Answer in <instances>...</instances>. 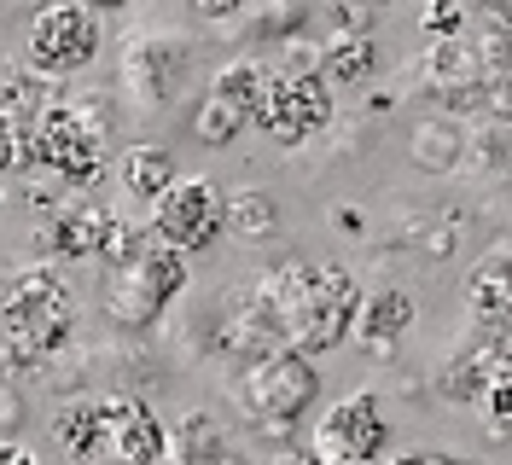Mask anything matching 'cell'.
<instances>
[{
    "mask_svg": "<svg viewBox=\"0 0 512 465\" xmlns=\"http://www.w3.org/2000/svg\"><path fill=\"white\" fill-rule=\"evenodd\" d=\"M210 465H251V454H239V448L227 442V448H222V454H216V460H210Z\"/></svg>",
    "mask_w": 512,
    "mask_h": 465,
    "instance_id": "836d02e7",
    "label": "cell"
},
{
    "mask_svg": "<svg viewBox=\"0 0 512 465\" xmlns=\"http://www.w3.org/2000/svg\"><path fill=\"white\" fill-rule=\"evenodd\" d=\"M192 140H198V146H210V152H222V146H233V140H239V134H245V128H251V111H239V105H233V99H222V93H198V99H192Z\"/></svg>",
    "mask_w": 512,
    "mask_h": 465,
    "instance_id": "603a6c76",
    "label": "cell"
},
{
    "mask_svg": "<svg viewBox=\"0 0 512 465\" xmlns=\"http://www.w3.org/2000/svg\"><path fill=\"white\" fill-rule=\"evenodd\" d=\"M222 204H227V192L210 175H175V186L152 204L146 227L158 233L163 245H175L181 256H198V250H210L222 239Z\"/></svg>",
    "mask_w": 512,
    "mask_h": 465,
    "instance_id": "30bf717a",
    "label": "cell"
},
{
    "mask_svg": "<svg viewBox=\"0 0 512 465\" xmlns=\"http://www.w3.org/2000/svg\"><path fill=\"white\" fill-rule=\"evenodd\" d=\"M227 402L251 419L256 431H274V436H291L309 407L320 402V372H315V355L303 349H268L256 361H239L233 378H227Z\"/></svg>",
    "mask_w": 512,
    "mask_h": 465,
    "instance_id": "277c9868",
    "label": "cell"
},
{
    "mask_svg": "<svg viewBox=\"0 0 512 465\" xmlns=\"http://www.w3.org/2000/svg\"><path fill=\"white\" fill-rule=\"evenodd\" d=\"M222 233L233 245H268V239H280V198L268 186H233L222 204Z\"/></svg>",
    "mask_w": 512,
    "mask_h": 465,
    "instance_id": "44dd1931",
    "label": "cell"
},
{
    "mask_svg": "<svg viewBox=\"0 0 512 465\" xmlns=\"http://www.w3.org/2000/svg\"><path fill=\"white\" fill-rule=\"evenodd\" d=\"M82 320H76V291L59 274V262L18 268V279L0 297V361L18 372L24 384H41V372L76 349Z\"/></svg>",
    "mask_w": 512,
    "mask_h": 465,
    "instance_id": "7a4b0ae2",
    "label": "cell"
},
{
    "mask_svg": "<svg viewBox=\"0 0 512 465\" xmlns=\"http://www.w3.org/2000/svg\"><path fill=\"white\" fill-rule=\"evenodd\" d=\"M105 465H163V419L140 390H99Z\"/></svg>",
    "mask_w": 512,
    "mask_h": 465,
    "instance_id": "8fae6325",
    "label": "cell"
},
{
    "mask_svg": "<svg viewBox=\"0 0 512 465\" xmlns=\"http://www.w3.org/2000/svg\"><path fill=\"white\" fill-rule=\"evenodd\" d=\"M408 157H414V169H425V175H460V163H466V123L448 117V111L419 117L408 128Z\"/></svg>",
    "mask_w": 512,
    "mask_h": 465,
    "instance_id": "ac0fdd59",
    "label": "cell"
},
{
    "mask_svg": "<svg viewBox=\"0 0 512 465\" xmlns=\"http://www.w3.org/2000/svg\"><path fill=\"white\" fill-rule=\"evenodd\" d=\"M0 465H41V460H35L18 436H0Z\"/></svg>",
    "mask_w": 512,
    "mask_h": 465,
    "instance_id": "1f68e13d",
    "label": "cell"
},
{
    "mask_svg": "<svg viewBox=\"0 0 512 465\" xmlns=\"http://www.w3.org/2000/svg\"><path fill=\"white\" fill-rule=\"evenodd\" d=\"M117 210H105L94 198V186H76L64 192L59 204L47 210V227H41V250L47 262H99V245H105V227H111Z\"/></svg>",
    "mask_w": 512,
    "mask_h": 465,
    "instance_id": "7c38bea8",
    "label": "cell"
},
{
    "mask_svg": "<svg viewBox=\"0 0 512 465\" xmlns=\"http://www.w3.org/2000/svg\"><path fill=\"white\" fill-rule=\"evenodd\" d=\"M379 70V35L373 30H332L320 41V76L332 88H367Z\"/></svg>",
    "mask_w": 512,
    "mask_h": 465,
    "instance_id": "ffe728a7",
    "label": "cell"
},
{
    "mask_svg": "<svg viewBox=\"0 0 512 465\" xmlns=\"http://www.w3.org/2000/svg\"><path fill=\"white\" fill-rule=\"evenodd\" d=\"M478 93H483V117H489L495 128H507V123H512V64H495V70H483Z\"/></svg>",
    "mask_w": 512,
    "mask_h": 465,
    "instance_id": "484cf974",
    "label": "cell"
},
{
    "mask_svg": "<svg viewBox=\"0 0 512 465\" xmlns=\"http://www.w3.org/2000/svg\"><path fill=\"white\" fill-rule=\"evenodd\" d=\"M268 70H274V64H262L256 53H239V59H227L222 70L210 76V93L233 99L239 111H256V99H262V82H268Z\"/></svg>",
    "mask_w": 512,
    "mask_h": 465,
    "instance_id": "d4e9b609",
    "label": "cell"
},
{
    "mask_svg": "<svg viewBox=\"0 0 512 465\" xmlns=\"http://www.w3.org/2000/svg\"><path fill=\"white\" fill-rule=\"evenodd\" d=\"M414 291H402V285H379V291H367L361 297V314H355L350 338L367 349V355H390L396 338H408V326H414Z\"/></svg>",
    "mask_w": 512,
    "mask_h": 465,
    "instance_id": "2e32d148",
    "label": "cell"
},
{
    "mask_svg": "<svg viewBox=\"0 0 512 465\" xmlns=\"http://www.w3.org/2000/svg\"><path fill=\"white\" fill-rule=\"evenodd\" d=\"M251 297L280 320L291 349L303 355H326L338 343H350V326L361 314V279L344 262H309V256H286L274 268L251 279Z\"/></svg>",
    "mask_w": 512,
    "mask_h": 465,
    "instance_id": "6da1fadb",
    "label": "cell"
},
{
    "mask_svg": "<svg viewBox=\"0 0 512 465\" xmlns=\"http://www.w3.org/2000/svg\"><path fill=\"white\" fill-rule=\"evenodd\" d=\"M262 465H320V460H315V454H309V448H291V442H286L280 454H268V460H262Z\"/></svg>",
    "mask_w": 512,
    "mask_h": 465,
    "instance_id": "d6a6232c",
    "label": "cell"
},
{
    "mask_svg": "<svg viewBox=\"0 0 512 465\" xmlns=\"http://www.w3.org/2000/svg\"><path fill=\"white\" fill-rule=\"evenodd\" d=\"M245 6H251V0H192V12H198L204 24H239Z\"/></svg>",
    "mask_w": 512,
    "mask_h": 465,
    "instance_id": "f546056e",
    "label": "cell"
},
{
    "mask_svg": "<svg viewBox=\"0 0 512 465\" xmlns=\"http://www.w3.org/2000/svg\"><path fill=\"white\" fill-rule=\"evenodd\" d=\"M507 367H512L507 332H489V326H483L478 343H466L460 355L443 361V372H437V396H448V402H460V407H478L483 390H489Z\"/></svg>",
    "mask_w": 512,
    "mask_h": 465,
    "instance_id": "5bb4252c",
    "label": "cell"
},
{
    "mask_svg": "<svg viewBox=\"0 0 512 465\" xmlns=\"http://www.w3.org/2000/svg\"><path fill=\"white\" fill-rule=\"evenodd\" d=\"M390 448V419L373 390H350L326 407L309 431V454L320 465H373Z\"/></svg>",
    "mask_w": 512,
    "mask_h": 465,
    "instance_id": "9c48e42d",
    "label": "cell"
},
{
    "mask_svg": "<svg viewBox=\"0 0 512 465\" xmlns=\"http://www.w3.org/2000/svg\"><path fill=\"white\" fill-rule=\"evenodd\" d=\"M419 30L431 35V41L460 35L466 30V0H425V6H419Z\"/></svg>",
    "mask_w": 512,
    "mask_h": 465,
    "instance_id": "83f0119b",
    "label": "cell"
},
{
    "mask_svg": "<svg viewBox=\"0 0 512 465\" xmlns=\"http://www.w3.org/2000/svg\"><path fill=\"white\" fill-rule=\"evenodd\" d=\"M30 419V384L0 361V431H18Z\"/></svg>",
    "mask_w": 512,
    "mask_h": 465,
    "instance_id": "4316f807",
    "label": "cell"
},
{
    "mask_svg": "<svg viewBox=\"0 0 512 465\" xmlns=\"http://www.w3.org/2000/svg\"><path fill=\"white\" fill-rule=\"evenodd\" d=\"M460 303L489 332H507L512 326V233H495L472 256V268L460 279Z\"/></svg>",
    "mask_w": 512,
    "mask_h": 465,
    "instance_id": "4fadbf2b",
    "label": "cell"
},
{
    "mask_svg": "<svg viewBox=\"0 0 512 465\" xmlns=\"http://www.w3.org/2000/svg\"><path fill=\"white\" fill-rule=\"evenodd\" d=\"M82 6H94V12H99V18H105V12H123V6H128V0H82Z\"/></svg>",
    "mask_w": 512,
    "mask_h": 465,
    "instance_id": "e575fe53",
    "label": "cell"
},
{
    "mask_svg": "<svg viewBox=\"0 0 512 465\" xmlns=\"http://www.w3.org/2000/svg\"><path fill=\"white\" fill-rule=\"evenodd\" d=\"M390 465H483V460H460V454H437V448H408Z\"/></svg>",
    "mask_w": 512,
    "mask_h": 465,
    "instance_id": "4dcf8cb0",
    "label": "cell"
},
{
    "mask_svg": "<svg viewBox=\"0 0 512 465\" xmlns=\"http://www.w3.org/2000/svg\"><path fill=\"white\" fill-rule=\"evenodd\" d=\"M105 134L76 117V105L64 99V88L47 93L41 117H35V175H53L59 186H94L105 175Z\"/></svg>",
    "mask_w": 512,
    "mask_h": 465,
    "instance_id": "ba28073f",
    "label": "cell"
},
{
    "mask_svg": "<svg viewBox=\"0 0 512 465\" xmlns=\"http://www.w3.org/2000/svg\"><path fill=\"white\" fill-rule=\"evenodd\" d=\"M105 47V24H99L94 6L82 0H47L30 12V30H24V64L47 82H70L99 59Z\"/></svg>",
    "mask_w": 512,
    "mask_h": 465,
    "instance_id": "8992f818",
    "label": "cell"
},
{
    "mask_svg": "<svg viewBox=\"0 0 512 465\" xmlns=\"http://www.w3.org/2000/svg\"><path fill=\"white\" fill-rule=\"evenodd\" d=\"M239 30L251 41H291L303 30V0H251L239 12Z\"/></svg>",
    "mask_w": 512,
    "mask_h": 465,
    "instance_id": "cb8c5ba5",
    "label": "cell"
},
{
    "mask_svg": "<svg viewBox=\"0 0 512 465\" xmlns=\"http://www.w3.org/2000/svg\"><path fill=\"white\" fill-rule=\"evenodd\" d=\"M419 76H425V88H431V93H448V88L478 82L483 64H478V53H472V41H466V35H443L437 47H425Z\"/></svg>",
    "mask_w": 512,
    "mask_h": 465,
    "instance_id": "7402d4cb",
    "label": "cell"
},
{
    "mask_svg": "<svg viewBox=\"0 0 512 465\" xmlns=\"http://www.w3.org/2000/svg\"><path fill=\"white\" fill-rule=\"evenodd\" d=\"M227 442H233L227 425L204 407H187V413L163 419V465H210Z\"/></svg>",
    "mask_w": 512,
    "mask_h": 465,
    "instance_id": "e0dca14e",
    "label": "cell"
},
{
    "mask_svg": "<svg viewBox=\"0 0 512 465\" xmlns=\"http://www.w3.org/2000/svg\"><path fill=\"white\" fill-rule=\"evenodd\" d=\"M332 117H338V99H332V82L320 70H268L262 99L251 111V123L286 152L315 140L320 128H332Z\"/></svg>",
    "mask_w": 512,
    "mask_h": 465,
    "instance_id": "52a82bcc",
    "label": "cell"
},
{
    "mask_svg": "<svg viewBox=\"0 0 512 465\" xmlns=\"http://www.w3.org/2000/svg\"><path fill=\"white\" fill-rule=\"evenodd\" d=\"M175 175H181V163L158 140H134L117 157V186H123V198H134V204H158L163 192L175 186Z\"/></svg>",
    "mask_w": 512,
    "mask_h": 465,
    "instance_id": "d6986e66",
    "label": "cell"
},
{
    "mask_svg": "<svg viewBox=\"0 0 512 465\" xmlns=\"http://www.w3.org/2000/svg\"><path fill=\"white\" fill-rule=\"evenodd\" d=\"M483 419H489V431L495 436H507L512 431V367L501 372V378H495V384H489V390H483Z\"/></svg>",
    "mask_w": 512,
    "mask_h": 465,
    "instance_id": "f1b7e54d",
    "label": "cell"
},
{
    "mask_svg": "<svg viewBox=\"0 0 512 465\" xmlns=\"http://www.w3.org/2000/svg\"><path fill=\"white\" fill-rule=\"evenodd\" d=\"M373 6H390V0H373Z\"/></svg>",
    "mask_w": 512,
    "mask_h": 465,
    "instance_id": "d590c367",
    "label": "cell"
},
{
    "mask_svg": "<svg viewBox=\"0 0 512 465\" xmlns=\"http://www.w3.org/2000/svg\"><path fill=\"white\" fill-rule=\"evenodd\" d=\"M187 279H192L187 256L152 233L134 256L111 262L99 274V314H105V326L117 338H146L163 314L187 297Z\"/></svg>",
    "mask_w": 512,
    "mask_h": 465,
    "instance_id": "3957f363",
    "label": "cell"
},
{
    "mask_svg": "<svg viewBox=\"0 0 512 465\" xmlns=\"http://www.w3.org/2000/svg\"><path fill=\"white\" fill-rule=\"evenodd\" d=\"M192 41L175 30H134L117 53V99L134 117H163L192 82Z\"/></svg>",
    "mask_w": 512,
    "mask_h": 465,
    "instance_id": "5b68a950",
    "label": "cell"
},
{
    "mask_svg": "<svg viewBox=\"0 0 512 465\" xmlns=\"http://www.w3.org/2000/svg\"><path fill=\"white\" fill-rule=\"evenodd\" d=\"M53 442L70 465H105V419H99V390H76L53 402Z\"/></svg>",
    "mask_w": 512,
    "mask_h": 465,
    "instance_id": "9a60e30c",
    "label": "cell"
}]
</instances>
